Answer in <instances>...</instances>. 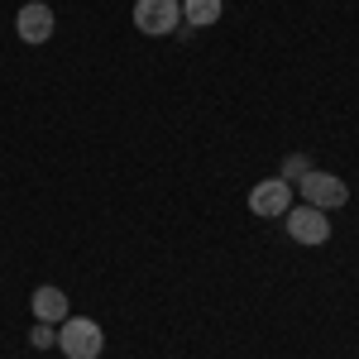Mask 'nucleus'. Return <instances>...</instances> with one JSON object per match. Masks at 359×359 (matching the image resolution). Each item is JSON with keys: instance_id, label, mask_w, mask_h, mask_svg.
Listing matches in <instances>:
<instances>
[{"instance_id": "f03ea898", "label": "nucleus", "mask_w": 359, "mask_h": 359, "mask_svg": "<svg viewBox=\"0 0 359 359\" xmlns=\"http://www.w3.org/2000/svg\"><path fill=\"white\" fill-rule=\"evenodd\" d=\"M182 25V0H135V29L149 39H168Z\"/></svg>"}, {"instance_id": "1a4fd4ad", "label": "nucleus", "mask_w": 359, "mask_h": 359, "mask_svg": "<svg viewBox=\"0 0 359 359\" xmlns=\"http://www.w3.org/2000/svg\"><path fill=\"white\" fill-rule=\"evenodd\" d=\"M29 345H34V350H48V345H57V331L48 326V321H34V331H29Z\"/></svg>"}, {"instance_id": "6e6552de", "label": "nucleus", "mask_w": 359, "mask_h": 359, "mask_svg": "<svg viewBox=\"0 0 359 359\" xmlns=\"http://www.w3.org/2000/svg\"><path fill=\"white\" fill-rule=\"evenodd\" d=\"M221 0H182V20H187V29H211L216 20H221Z\"/></svg>"}, {"instance_id": "7ed1b4c3", "label": "nucleus", "mask_w": 359, "mask_h": 359, "mask_svg": "<svg viewBox=\"0 0 359 359\" xmlns=\"http://www.w3.org/2000/svg\"><path fill=\"white\" fill-rule=\"evenodd\" d=\"M302 196H306V206H316V211H335V206L350 201V187H345L335 172L306 168V172H302Z\"/></svg>"}, {"instance_id": "0eeeda50", "label": "nucleus", "mask_w": 359, "mask_h": 359, "mask_svg": "<svg viewBox=\"0 0 359 359\" xmlns=\"http://www.w3.org/2000/svg\"><path fill=\"white\" fill-rule=\"evenodd\" d=\"M29 306H34V321H67V292L62 287H53V283H43V287H34V297H29Z\"/></svg>"}, {"instance_id": "9d476101", "label": "nucleus", "mask_w": 359, "mask_h": 359, "mask_svg": "<svg viewBox=\"0 0 359 359\" xmlns=\"http://www.w3.org/2000/svg\"><path fill=\"white\" fill-rule=\"evenodd\" d=\"M306 172V158H287V168H283V182H292V177H302Z\"/></svg>"}, {"instance_id": "423d86ee", "label": "nucleus", "mask_w": 359, "mask_h": 359, "mask_svg": "<svg viewBox=\"0 0 359 359\" xmlns=\"http://www.w3.org/2000/svg\"><path fill=\"white\" fill-rule=\"evenodd\" d=\"M15 29H20V39H25V43H48V39H53V29H57V20H53V10H48L43 0H29L25 10L15 15Z\"/></svg>"}, {"instance_id": "39448f33", "label": "nucleus", "mask_w": 359, "mask_h": 359, "mask_svg": "<svg viewBox=\"0 0 359 359\" xmlns=\"http://www.w3.org/2000/svg\"><path fill=\"white\" fill-rule=\"evenodd\" d=\"M287 235L297 245H326L331 240V221H326V211L302 201V206H287Z\"/></svg>"}, {"instance_id": "20e7f679", "label": "nucleus", "mask_w": 359, "mask_h": 359, "mask_svg": "<svg viewBox=\"0 0 359 359\" xmlns=\"http://www.w3.org/2000/svg\"><path fill=\"white\" fill-rule=\"evenodd\" d=\"M287 206H292V182H283V177H264V182H254V192H249V211H254L259 221L287 216Z\"/></svg>"}, {"instance_id": "f257e3e1", "label": "nucleus", "mask_w": 359, "mask_h": 359, "mask_svg": "<svg viewBox=\"0 0 359 359\" xmlns=\"http://www.w3.org/2000/svg\"><path fill=\"white\" fill-rule=\"evenodd\" d=\"M57 350L67 359H101L106 335H101V326H96L91 316H67L62 331H57Z\"/></svg>"}]
</instances>
